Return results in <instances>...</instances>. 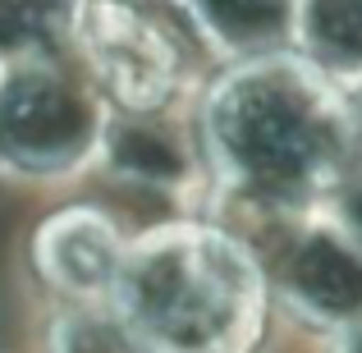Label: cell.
Returning a JSON list of instances; mask_svg holds the SVG:
<instances>
[{
    "label": "cell",
    "instance_id": "obj_1",
    "mask_svg": "<svg viewBox=\"0 0 362 353\" xmlns=\"http://www.w3.org/2000/svg\"><path fill=\"white\" fill-rule=\"evenodd\" d=\"M202 138L239 197L298 212L362 166L358 101L303 55H243L202 106Z\"/></svg>",
    "mask_w": 362,
    "mask_h": 353
},
{
    "label": "cell",
    "instance_id": "obj_2",
    "mask_svg": "<svg viewBox=\"0 0 362 353\" xmlns=\"http://www.w3.org/2000/svg\"><path fill=\"white\" fill-rule=\"evenodd\" d=\"M110 312L138 353H247L262 335L266 275L234 234L160 225L129 243Z\"/></svg>",
    "mask_w": 362,
    "mask_h": 353
},
{
    "label": "cell",
    "instance_id": "obj_3",
    "mask_svg": "<svg viewBox=\"0 0 362 353\" xmlns=\"http://www.w3.org/2000/svg\"><path fill=\"white\" fill-rule=\"evenodd\" d=\"M106 120L92 92L51 60H14L0 74V161L18 175H64L101 151Z\"/></svg>",
    "mask_w": 362,
    "mask_h": 353
},
{
    "label": "cell",
    "instance_id": "obj_4",
    "mask_svg": "<svg viewBox=\"0 0 362 353\" xmlns=\"http://www.w3.org/2000/svg\"><path fill=\"white\" fill-rule=\"evenodd\" d=\"M74 42L92 79L129 115H160L184 88V42L133 0H88Z\"/></svg>",
    "mask_w": 362,
    "mask_h": 353
},
{
    "label": "cell",
    "instance_id": "obj_5",
    "mask_svg": "<svg viewBox=\"0 0 362 353\" xmlns=\"http://www.w3.org/2000/svg\"><path fill=\"white\" fill-rule=\"evenodd\" d=\"M124 253L129 243L119 238V225L97 207H64L33 238L42 280L74 303H110Z\"/></svg>",
    "mask_w": 362,
    "mask_h": 353
},
{
    "label": "cell",
    "instance_id": "obj_6",
    "mask_svg": "<svg viewBox=\"0 0 362 353\" xmlns=\"http://www.w3.org/2000/svg\"><path fill=\"white\" fill-rule=\"evenodd\" d=\"M280 284L298 312L326 326H362V243L335 225H312L293 238Z\"/></svg>",
    "mask_w": 362,
    "mask_h": 353
},
{
    "label": "cell",
    "instance_id": "obj_7",
    "mask_svg": "<svg viewBox=\"0 0 362 353\" xmlns=\"http://www.w3.org/2000/svg\"><path fill=\"white\" fill-rule=\"evenodd\" d=\"M101 156L115 175L133 179V184L170 188L179 179H188V151L179 147V138L156 115L110 120L106 138H101Z\"/></svg>",
    "mask_w": 362,
    "mask_h": 353
},
{
    "label": "cell",
    "instance_id": "obj_8",
    "mask_svg": "<svg viewBox=\"0 0 362 353\" xmlns=\"http://www.w3.org/2000/svg\"><path fill=\"white\" fill-rule=\"evenodd\" d=\"M293 42L335 83H362V0H298Z\"/></svg>",
    "mask_w": 362,
    "mask_h": 353
},
{
    "label": "cell",
    "instance_id": "obj_9",
    "mask_svg": "<svg viewBox=\"0 0 362 353\" xmlns=\"http://www.w3.org/2000/svg\"><path fill=\"white\" fill-rule=\"evenodd\" d=\"M193 18L234 55H266L293 42L298 0H188Z\"/></svg>",
    "mask_w": 362,
    "mask_h": 353
},
{
    "label": "cell",
    "instance_id": "obj_10",
    "mask_svg": "<svg viewBox=\"0 0 362 353\" xmlns=\"http://www.w3.org/2000/svg\"><path fill=\"white\" fill-rule=\"evenodd\" d=\"M88 0H0V60H51L74 42Z\"/></svg>",
    "mask_w": 362,
    "mask_h": 353
},
{
    "label": "cell",
    "instance_id": "obj_11",
    "mask_svg": "<svg viewBox=\"0 0 362 353\" xmlns=\"http://www.w3.org/2000/svg\"><path fill=\"white\" fill-rule=\"evenodd\" d=\"M339 221H344V230L362 243V175H354L344 184V193H339Z\"/></svg>",
    "mask_w": 362,
    "mask_h": 353
},
{
    "label": "cell",
    "instance_id": "obj_12",
    "mask_svg": "<svg viewBox=\"0 0 362 353\" xmlns=\"http://www.w3.org/2000/svg\"><path fill=\"white\" fill-rule=\"evenodd\" d=\"M339 353H362V326H354V335L344 340V349H339Z\"/></svg>",
    "mask_w": 362,
    "mask_h": 353
}]
</instances>
